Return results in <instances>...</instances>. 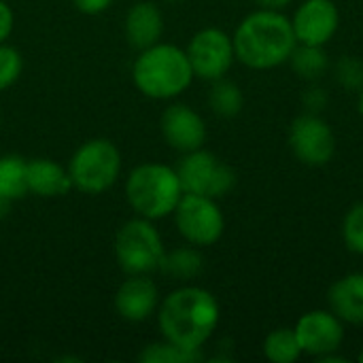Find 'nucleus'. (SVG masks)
<instances>
[{
	"label": "nucleus",
	"mask_w": 363,
	"mask_h": 363,
	"mask_svg": "<svg viewBox=\"0 0 363 363\" xmlns=\"http://www.w3.org/2000/svg\"><path fill=\"white\" fill-rule=\"evenodd\" d=\"M26 194H28L26 162L17 155L0 157V196L13 202L23 198Z\"/></svg>",
	"instance_id": "21"
},
{
	"label": "nucleus",
	"mask_w": 363,
	"mask_h": 363,
	"mask_svg": "<svg viewBox=\"0 0 363 363\" xmlns=\"http://www.w3.org/2000/svg\"><path fill=\"white\" fill-rule=\"evenodd\" d=\"M330 311L351 325H363V272L340 277L328 291Z\"/></svg>",
	"instance_id": "16"
},
{
	"label": "nucleus",
	"mask_w": 363,
	"mask_h": 363,
	"mask_svg": "<svg viewBox=\"0 0 363 363\" xmlns=\"http://www.w3.org/2000/svg\"><path fill=\"white\" fill-rule=\"evenodd\" d=\"M334 77L340 87L359 91L363 87V62L355 55H342L334 66Z\"/></svg>",
	"instance_id": "25"
},
{
	"label": "nucleus",
	"mask_w": 363,
	"mask_h": 363,
	"mask_svg": "<svg viewBox=\"0 0 363 363\" xmlns=\"http://www.w3.org/2000/svg\"><path fill=\"white\" fill-rule=\"evenodd\" d=\"M200 359H202L200 351H185L168 340L147 345L138 355V362L143 363H194Z\"/></svg>",
	"instance_id": "23"
},
{
	"label": "nucleus",
	"mask_w": 363,
	"mask_h": 363,
	"mask_svg": "<svg viewBox=\"0 0 363 363\" xmlns=\"http://www.w3.org/2000/svg\"><path fill=\"white\" fill-rule=\"evenodd\" d=\"M221 319L217 298L202 287H181L160 306L157 323L164 340L185 349L200 351L215 334Z\"/></svg>",
	"instance_id": "1"
},
{
	"label": "nucleus",
	"mask_w": 363,
	"mask_h": 363,
	"mask_svg": "<svg viewBox=\"0 0 363 363\" xmlns=\"http://www.w3.org/2000/svg\"><path fill=\"white\" fill-rule=\"evenodd\" d=\"M177 174L185 194L208 196L215 200L228 196L238 181L232 166H228L215 153L204 149L185 153L177 168Z\"/></svg>",
	"instance_id": "7"
},
{
	"label": "nucleus",
	"mask_w": 363,
	"mask_h": 363,
	"mask_svg": "<svg viewBox=\"0 0 363 363\" xmlns=\"http://www.w3.org/2000/svg\"><path fill=\"white\" fill-rule=\"evenodd\" d=\"M264 355L272 363H294L302 357L300 342L291 328L272 330L264 340Z\"/></svg>",
	"instance_id": "22"
},
{
	"label": "nucleus",
	"mask_w": 363,
	"mask_h": 363,
	"mask_svg": "<svg viewBox=\"0 0 363 363\" xmlns=\"http://www.w3.org/2000/svg\"><path fill=\"white\" fill-rule=\"evenodd\" d=\"M187 57L194 74L213 83L223 79L236 62L234 40L219 28H204L189 40Z\"/></svg>",
	"instance_id": "10"
},
{
	"label": "nucleus",
	"mask_w": 363,
	"mask_h": 363,
	"mask_svg": "<svg viewBox=\"0 0 363 363\" xmlns=\"http://www.w3.org/2000/svg\"><path fill=\"white\" fill-rule=\"evenodd\" d=\"M26 174H28V191L40 198H57L68 194V189L72 187L68 170L47 157H36L26 162Z\"/></svg>",
	"instance_id": "17"
},
{
	"label": "nucleus",
	"mask_w": 363,
	"mask_h": 363,
	"mask_svg": "<svg viewBox=\"0 0 363 363\" xmlns=\"http://www.w3.org/2000/svg\"><path fill=\"white\" fill-rule=\"evenodd\" d=\"M232 40L236 60L253 70H272L287 64L298 45L291 19L270 9H257L247 15Z\"/></svg>",
	"instance_id": "2"
},
{
	"label": "nucleus",
	"mask_w": 363,
	"mask_h": 363,
	"mask_svg": "<svg viewBox=\"0 0 363 363\" xmlns=\"http://www.w3.org/2000/svg\"><path fill=\"white\" fill-rule=\"evenodd\" d=\"M289 149L294 157L311 168H321L336 153V136L332 125L319 113H302L289 125Z\"/></svg>",
	"instance_id": "9"
},
{
	"label": "nucleus",
	"mask_w": 363,
	"mask_h": 363,
	"mask_svg": "<svg viewBox=\"0 0 363 363\" xmlns=\"http://www.w3.org/2000/svg\"><path fill=\"white\" fill-rule=\"evenodd\" d=\"M194 77L187 51L168 43H155L153 47L143 49L132 68L134 85L153 100L181 96L191 85Z\"/></svg>",
	"instance_id": "3"
},
{
	"label": "nucleus",
	"mask_w": 363,
	"mask_h": 363,
	"mask_svg": "<svg viewBox=\"0 0 363 363\" xmlns=\"http://www.w3.org/2000/svg\"><path fill=\"white\" fill-rule=\"evenodd\" d=\"M342 242L345 247L363 257V202L353 204L342 219Z\"/></svg>",
	"instance_id": "24"
},
{
	"label": "nucleus",
	"mask_w": 363,
	"mask_h": 363,
	"mask_svg": "<svg viewBox=\"0 0 363 363\" xmlns=\"http://www.w3.org/2000/svg\"><path fill=\"white\" fill-rule=\"evenodd\" d=\"M9 208H11V200L0 196V219H4L9 215Z\"/></svg>",
	"instance_id": "31"
},
{
	"label": "nucleus",
	"mask_w": 363,
	"mask_h": 363,
	"mask_svg": "<svg viewBox=\"0 0 363 363\" xmlns=\"http://www.w3.org/2000/svg\"><path fill=\"white\" fill-rule=\"evenodd\" d=\"M357 359H359V362L363 363V349H362V353H359V357H357Z\"/></svg>",
	"instance_id": "33"
},
{
	"label": "nucleus",
	"mask_w": 363,
	"mask_h": 363,
	"mask_svg": "<svg viewBox=\"0 0 363 363\" xmlns=\"http://www.w3.org/2000/svg\"><path fill=\"white\" fill-rule=\"evenodd\" d=\"M208 106L213 108L215 115H219L223 119H232L242 111L245 94L234 81H228L225 77L217 79V81H213V87L208 91Z\"/></svg>",
	"instance_id": "19"
},
{
	"label": "nucleus",
	"mask_w": 363,
	"mask_h": 363,
	"mask_svg": "<svg viewBox=\"0 0 363 363\" xmlns=\"http://www.w3.org/2000/svg\"><path fill=\"white\" fill-rule=\"evenodd\" d=\"M298 43L325 47L340 28V11L334 0H304L291 17Z\"/></svg>",
	"instance_id": "12"
},
{
	"label": "nucleus",
	"mask_w": 363,
	"mask_h": 363,
	"mask_svg": "<svg viewBox=\"0 0 363 363\" xmlns=\"http://www.w3.org/2000/svg\"><path fill=\"white\" fill-rule=\"evenodd\" d=\"M357 94H359V96H357V111H359V115L363 117V87Z\"/></svg>",
	"instance_id": "32"
},
{
	"label": "nucleus",
	"mask_w": 363,
	"mask_h": 363,
	"mask_svg": "<svg viewBox=\"0 0 363 363\" xmlns=\"http://www.w3.org/2000/svg\"><path fill=\"white\" fill-rule=\"evenodd\" d=\"M183 194L177 170L166 164H140L125 181V198L132 211L151 221L172 215Z\"/></svg>",
	"instance_id": "4"
},
{
	"label": "nucleus",
	"mask_w": 363,
	"mask_h": 363,
	"mask_svg": "<svg viewBox=\"0 0 363 363\" xmlns=\"http://www.w3.org/2000/svg\"><path fill=\"white\" fill-rule=\"evenodd\" d=\"M160 270L179 281H189V279H196L204 270V257L200 255V251L194 245L181 247V249H174L164 255Z\"/></svg>",
	"instance_id": "20"
},
{
	"label": "nucleus",
	"mask_w": 363,
	"mask_h": 363,
	"mask_svg": "<svg viewBox=\"0 0 363 363\" xmlns=\"http://www.w3.org/2000/svg\"><path fill=\"white\" fill-rule=\"evenodd\" d=\"M294 332L300 342L302 355L317 359L338 353L345 342V321L338 319L332 311L304 313L298 319Z\"/></svg>",
	"instance_id": "11"
},
{
	"label": "nucleus",
	"mask_w": 363,
	"mask_h": 363,
	"mask_svg": "<svg viewBox=\"0 0 363 363\" xmlns=\"http://www.w3.org/2000/svg\"><path fill=\"white\" fill-rule=\"evenodd\" d=\"M164 34V15L153 2H136L125 15V36L134 49H149Z\"/></svg>",
	"instance_id": "15"
},
{
	"label": "nucleus",
	"mask_w": 363,
	"mask_h": 363,
	"mask_svg": "<svg viewBox=\"0 0 363 363\" xmlns=\"http://www.w3.org/2000/svg\"><path fill=\"white\" fill-rule=\"evenodd\" d=\"M121 172V153L106 138H94L81 145L70 164L68 174L72 187L83 194H102L115 185Z\"/></svg>",
	"instance_id": "5"
},
{
	"label": "nucleus",
	"mask_w": 363,
	"mask_h": 363,
	"mask_svg": "<svg viewBox=\"0 0 363 363\" xmlns=\"http://www.w3.org/2000/svg\"><path fill=\"white\" fill-rule=\"evenodd\" d=\"M259 9H270V11H283L285 6H289L294 0H253Z\"/></svg>",
	"instance_id": "30"
},
{
	"label": "nucleus",
	"mask_w": 363,
	"mask_h": 363,
	"mask_svg": "<svg viewBox=\"0 0 363 363\" xmlns=\"http://www.w3.org/2000/svg\"><path fill=\"white\" fill-rule=\"evenodd\" d=\"M115 255L119 266L132 274H151L162 268L166 249L151 219L138 217L123 223L115 238Z\"/></svg>",
	"instance_id": "6"
},
{
	"label": "nucleus",
	"mask_w": 363,
	"mask_h": 363,
	"mask_svg": "<svg viewBox=\"0 0 363 363\" xmlns=\"http://www.w3.org/2000/svg\"><path fill=\"white\" fill-rule=\"evenodd\" d=\"M157 302V287L151 279H147V274H132V279H128L115 294V308L119 317L134 323L149 319L155 313Z\"/></svg>",
	"instance_id": "14"
},
{
	"label": "nucleus",
	"mask_w": 363,
	"mask_h": 363,
	"mask_svg": "<svg viewBox=\"0 0 363 363\" xmlns=\"http://www.w3.org/2000/svg\"><path fill=\"white\" fill-rule=\"evenodd\" d=\"M21 55L17 49L0 43V91L11 87L21 74Z\"/></svg>",
	"instance_id": "26"
},
{
	"label": "nucleus",
	"mask_w": 363,
	"mask_h": 363,
	"mask_svg": "<svg viewBox=\"0 0 363 363\" xmlns=\"http://www.w3.org/2000/svg\"><path fill=\"white\" fill-rule=\"evenodd\" d=\"M179 234L194 247H211L225 232V217L215 198L183 194L174 208Z\"/></svg>",
	"instance_id": "8"
},
{
	"label": "nucleus",
	"mask_w": 363,
	"mask_h": 363,
	"mask_svg": "<svg viewBox=\"0 0 363 363\" xmlns=\"http://www.w3.org/2000/svg\"><path fill=\"white\" fill-rule=\"evenodd\" d=\"M72 2L85 15H98V13L106 11L113 0H72Z\"/></svg>",
	"instance_id": "29"
},
{
	"label": "nucleus",
	"mask_w": 363,
	"mask_h": 363,
	"mask_svg": "<svg viewBox=\"0 0 363 363\" xmlns=\"http://www.w3.org/2000/svg\"><path fill=\"white\" fill-rule=\"evenodd\" d=\"M328 100H330L328 91L323 87H319V85H311L304 91V98H302V102H304L308 113H321L328 106Z\"/></svg>",
	"instance_id": "27"
},
{
	"label": "nucleus",
	"mask_w": 363,
	"mask_h": 363,
	"mask_svg": "<svg viewBox=\"0 0 363 363\" xmlns=\"http://www.w3.org/2000/svg\"><path fill=\"white\" fill-rule=\"evenodd\" d=\"M13 23H15V19H13V11H11V6H9L4 0H0V43H4V40L11 36V32H13Z\"/></svg>",
	"instance_id": "28"
},
{
	"label": "nucleus",
	"mask_w": 363,
	"mask_h": 363,
	"mask_svg": "<svg viewBox=\"0 0 363 363\" xmlns=\"http://www.w3.org/2000/svg\"><path fill=\"white\" fill-rule=\"evenodd\" d=\"M160 128H162L164 140L181 153L202 149L206 143V134H208L202 115L187 104L168 106L162 115Z\"/></svg>",
	"instance_id": "13"
},
{
	"label": "nucleus",
	"mask_w": 363,
	"mask_h": 363,
	"mask_svg": "<svg viewBox=\"0 0 363 363\" xmlns=\"http://www.w3.org/2000/svg\"><path fill=\"white\" fill-rule=\"evenodd\" d=\"M287 64L294 68V72L300 79L315 83V81H319L330 70V55H328L325 47L298 43L294 53L289 55Z\"/></svg>",
	"instance_id": "18"
}]
</instances>
